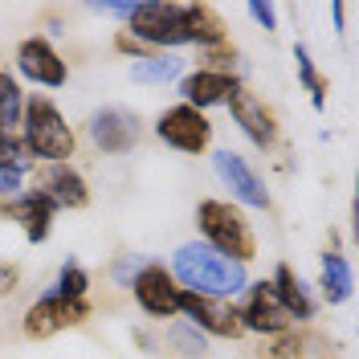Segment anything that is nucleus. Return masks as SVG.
Listing matches in <instances>:
<instances>
[{"label": "nucleus", "instance_id": "1", "mask_svg": "<svg viewBox=\"0 0 359 359\" xmlns=\"http://www.w3.org/2000/svg\"><path fill=\"white\" fill-rule=\"evenodd\" d=\"M127 37L147 49H176V45H221L229 41L221 13L212 4H176V0H143L127 17Z\"/></svg>", "mask_w": 359, "mask_h": 359}, {"label": "nucleus", "instance_id": "2", "mask_svg": "<svg viewBox=\"0 0 359 359\" xmlns=\"http://www.w3.org/2000/svg\"><path fill=\"white\" fill-rule=\"evenodd\" d=\"M172 278L188 294H208V298H229V302L249 286L245 266L221 257L204 241H188V245H180L172 253Z\"/></svg>", "mask_w": 359, "mask_h": 359}, {"label": "nucleus", "instance_id": "3", "mask_svg": "<svg viewBox=\"0 0 359 359\" xmlns=\"http://www.w3.org/2000/svg\"><path fill=\"white\" fill-rule=\"evenodd\" d=\"M196 224H201L204 245L217 249V253L229 257V262L249 266V262L257 257L253 224H249V217L233 201H201L196 204Z\"/></svg>", "mask_w": 359, "mask_h": 359}, {"label": "nucleus", "instance_id": "4", "mask_svg": "<svg viewBox=\"0 0 359 359\" xmlns=\"http://www.w3.org/2000/svg\"><path fill=\"white\" fill-rule=\"evenodd\" d=\"M21 143L33 159H45V163H66L78 151V135L69 131V123L62 118V111L53 107V98L45 94H33L25 98V111H21Z\"/></svg>", "mask_w": 359, "mask_h": 359}, {"label": "nucleus", "instance_id": "5", "mask_svg": "<svg viewBox=\"0 0 359 359\" xmlns=\"http://www.w3.org/2000/svg\"><path fill=\"white\" fill-rule=\"evenodd\" d=\"M90 314H94L90 298H62V294L49 290L25 311L21 331L29 339H53V335H62V331H69V327H82Z\"/></svg>", "mask_w": 359, "mask_h": 359}, {"label": "nucleus", "instance_id": "6", "mask_svg": "<svg viewBox=\"0 0 359 359\" xmlns=\"http://www.w3.org/2000/svg\"><path fill=\"white\" fill-rule=\"evenodd\" d=\"M156 139L168 143V147H176V151H184V156H204L212 147V123L201 111L180 102V107H168L156 118Z\"/></svg>", "mask_w": 359, "mask_h": 359}, {"label": "nucleus", "instance_id": "7", "mask_svg": "<svg viewBox=\"0 0 359 359\" xmlns=\"http://www.w3.org/2000/svg\"><path fill=\"white\" fill-rule=\"evenodd\" d=\"M180 314H188V323L201 331V335L212 339H241L245 327H241V314H237V302L229 298H208V294H180Z\"/></svg>", "mask_w": 359, "mask_h": 359}, {"label": "nucleus", "instance_id": "8", "mask_svg": "<svg viewBox=\"0 0 359 359\" xmlns=\"http://www.w3.org/2000/svg\"><path fill=\"white\" fill-rule=\"evenodd\" d=\"M229 114H233V123L241 127V135H245L253 147H262V151H273L278 147L282 127H278V114L266 107V98H257L253 90L237 86L233 98H229Z\"/></svg>", "mask_w": 359, "mask_h": 359}, {"label": "nucleus", "instance_id": "9", "mask_svg": "<svg viewBox=\"0 0 359 359\" xmlns=\"http://www.w3.org/2000/svg\"><path fill=\"white\" fill-rule=\"evenodd\" d=\"M131 294L139 302V311L151 314V318H172L180 314V282L172 278V269L159 266V262H147V266L135 273L131 282Z\"/></svg>", "mask_w": 359, "mask_h": 359}, {"label": "nucleus", "instance_id": "10", "mask_svg": "<svg viewBox=\"0 0 359 359\" xmlns=\"http://www.w3.org/2000/svg\"><path fill=\"white\" fill-rule=\"evenodd\" d=\"M241 314V327L245 331H257V335H282V331H294V318L282 311L278 294L266 278L262 282H249L245 286V302L237 306Z\"/></svg>", "mask_w": 359, "mask_h": 359}, {"label": "nucleus", "instance_id": "11", "mask_svg": "<svg viewBox=\"0 0 359 359\" xmlns=\"http://www.w3.org/2000/svg\"><path fill=\"white\" fill-rule=\"evenodd\" d=\"M17 69H21V78H29L33 86H49V90L66 86V78H69L66 57L45 41V37H25L17 45Z\"/></svg>", "mask_w": 359, "mask_h": 359}, {"label": "nucleus", "instance_id": "12", "mask_svg": "<svg viewBox=\"0 0 359 359\" xmlns=\"http://www.w3.org/2000/svg\"><path fill=\"white\" fill-rule=\"evenodd\" d=\"M90 143L107 156H127L139 143V118L123 107H102L90 114Z\"/></svg>", "mask_w": 359, "mask_h": 359}, {"label": "nucleus", "instance_id": "13", "mask_svg": "<svg viewBox=\"0 0 359 359\" xmlns=\"http://www.w3.org/2000/svg\"><path fill=\"white\" fill-rule=\"evenodd\" d=\"M212 168H217L221 184L233 192V201L249 204V208H269L266 180L249 168V159H241L237 151H217V156H212Z\"/></svg>", "mask_w": 359, "mask_h": 359}, {"label": "nucleus", "instance_id": "14", "mask_svg": "<svg viewBox=\"0 0 359 359\" xmlns=\"http://www.w3.org/2000/svg\"><path fill=\"white\" fill-rule=\"evenodd\" d=\"M0 212L8 217L13 224H21L25 241H33V245H41L49 241V233H53V217H57V204L41 196V192H25L17 201H0Z\"/></svg>", "mask_w": 359, "mask_h": 359}, {"label": "nucleus", "instance_id": "15", "mask_svg": "<svg viewBox=\"0 0 359 359\" xmlns=\"http://www.w3.org/2000/svg\"><path fill=\"white\" fill-rule=\"evenodd\" d=\"M241 86L233 74H212V69H192V74H184L180 78V94H184V107H192V111H208V107H217V102H229L233 98V90Z\"/></svg>", "mask_w": 359, "mask_h": 359}, {"label": "nucleus", "instance_id": "16", "mask_svg": "<svg viewBox=\"0 0 359 359\" xmlns=\"http://www.w3.org/2000/svg\"><path fill=\"white\" fill-rule=\"evenodd\" d=\"M41 196L57 204V208H86L90 204V184L82 172H74L69 163H45L41 168Z\"/></svg>", "mask_w": 359, "mask_h": 359}, {"label": "nucleus", "instance_id": "17", "mask_svg": "<svg viewBox=\"0 0 359 359\" xmlns=\"http://www.w3.org/2000/svg\"><path fill=\"white\" fill-rule=\"evenodd\" d=\"M269 286H273V294H278V302H282V311L294 318V327H302V323H311L314 314H318V302H314L311 286L294 273L286 262L273 269V278H269Z\"/></svg>", "mask_w": 359, "mask_h": 359}, {"label": "nucleus", "instance_id": "18", "mask_svg": "<svg viewBox=\"0 0 359 359\" xmlns=\"http://www.w3.org/2000/svg\"><path fill=\"white\" fill-rule=\"evenodd\" d=\"M318 347H327L318 335H311V331H282V335H266L262 343H257V351H253V359H311Z\"/></svg>", "mask_w": 359, "mask_h": 359}, {"label": "nucleus", "instance_id": "19", "mask_svg": "<svg viewBox=\"0 0 359 359\" xmlns=\"http://www.w3.org/2000/svg\"><path fill=\"white\" fill-rule=\"evenodd\" d=\"M351 266H347V257L343 253H335V249H327L323 253V273H318V290H323V298L331 302V306H339V302H347L351 298Z\"/></svg>", "mask_w": 359, "mask_h": 359}, {"label": "nucleus", "instance_id": "20", "mask_svg": "<svg viewBox=\"0 0 359 359\" xmlns=\"http://www.w3.org/2000/svg\"><path fill=\"white\" fill-rule=\"evenodd\" d=\"M180 74H184V62L176 53H147V57L131 62V78L143 82V86H163V82H172Z\"/></svg>", "mask_w": 359, "mask_h": 359}, {"label": "nucleus", "instance_id": "21", "mask_svg": "<svg viewBox=\"0 0 359 359\" xmlns=\"http://www.w3.org/2000/svg\"><path fill=\"white\" fill-rule=\"evenodd\" d=\"M294 62H298V82L306 86L314 111H323V107H327V94H331V78H323V74L314 69L311 49H306V45H294Z\"/></svg>", "mask_w": 359, "mask_h": 359}, {"label": "nucleus", "instance_id": "22", "mask_svg": "<svg viewBox=\"0 0 359 359\" xmlns=\"http://www.w3.org/2000/svg\"><path fill=\"white\" fill-rule=\"evenodd\" d=\"M21 111H25L21 82H17L13 74H4V69H0V131L21 127Z\"/></svg>", "mask_w": 359, "mask_h": 359}, {"label": "nucleus", "instance_id": "23", "mask_svg": "<svg viewBox=\"0 0 359 359\" xmlns=\"http://www.w3.org/2000/svg\"><path fill=\"white\" fill-rule=\"evenodd\" d=\"M29 168H33V156L25 151L21 135L0 131V172H13V176H25Z\"/></svg>", "mask_w": 359, "mask_h": 359}, {"label": "nucleus", "instance_id": "24", "mask_svg": "<svg viewBox=\"0 0 359 359\" xmlns=\"http://www.w3.org/2000/svg\"><path fill=\"white\" fill-rule=\"evenodd\" d=\"M53 294H62V298H86L90 290V273L78 262H66V266L57 269V282L49 286Z\"/></svg>", "mask_w": 359, "mask_h": 359}, {"label": "nucleus", "instance_id": "25", "mask_svg": "<svg viewBox=\"0 0 359 359\" xmlns=\"http://www.w3.org/2000/svg\"><path fill=\"white\" fill-rule=\"evenodd\" d=\"M172 347H176L180 355H188V359H196V355H208V343H204V335L192 327V323H176L172 327Z\"/></svg>", "mask_w": 359, "mask_h": 359}, {"label": "nucleus", "instance_id": "26", "mask_svg": "<svg viewBox=\"0 0 359 359\" xmlns=\"http://www.w3.org/2000/svg\"><path fill=\"white\" fill-rule=\"evenodd\" d=\"M201 69H212V74H233V66H237V45H208V49H201Z\"/></svg>", "mask_w": 359, "mask_h": 359}, {"label": "nucleus", "instance_id": "27", "mask_svg": "<svg viewBox=\"0 0 359 359\" xmlns=\"http://www.w3.org/2000/svg\"><path fill=\"white\" fill-rule=\"evenodd\" d=\"M249 17L262 25L266 33H273V29H278V8H273V4H266V0H253V4H249Z\"/></svg>", "mask_w": 359, "mask_h": 359}, {"label": "nucleus", "instance_id": "28", "mask_svg": "<svg viewBox=\"0 0 359 359\" xmlns=\"http://www.w3.org/2000/svg\"><path fill=\"white\" fill-rule=\"evenodd\" d=\"M17 286H21V269L13 266V262H0V298L17 294Z\"/></svg>", "mask_w": 359, "mask_h": 359}, {"label": "nucleus", "instance_id": "29", "mask_svg": "<svg viewBox=\"0 0 359 359\" xmlns=\"http://www.w3.org/2000/svg\"><path fill=\"white\" fill-rule=\"evenodd\" d=\"M143 266H147L143 257H123V262L114 266V278H118L123 286H131V282H135V273H139V269H143Z\"/></svg>", "mask_w": 359, "mask_h": 359}, {"label": "nucleus", "instance_id": "30", "mask_svg": "<svg viewBox=\"0 0 359 359\" xmlns=\"http://www.w3.org/2000/svg\"><path fill=\"white\" fill-rule=\"evenodd\" d=\"M114 49H118V53H131L135 62H139V57H147V45H139L135 37H127V33H118V37H114Z\"/></svg>", "mask_w": 359, "mask_h": 359}]
</instances>
